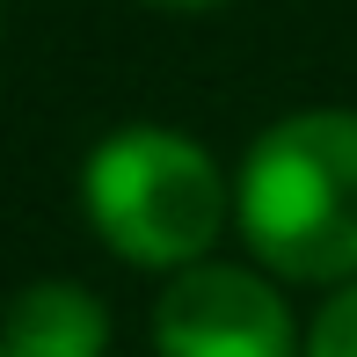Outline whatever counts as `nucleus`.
<instances>
[{"label": "nucleus", "mask_w": 357, "mask_h": 357, "mask_svg": "<svg viewBox=\"0 0 357 357\" xmlns=\"http://www.w3.org/2000/svg\"><path fill=\"white\" fill-rule=\"evenodd\" d=\"M8 357H109V306L73 278H37L0 314Z\"/></svg>", "instance_id": "4"}, {"label": "nucleus", "mask_w": 357, "mask_h": 357, "mask_svg": "<svg viewBox=\"0 0 357 357\" xmlns=\"http://www.w3.org/2000/svg\"><path fill=\"white\" fill-rule=\"evenodd\" d=\"M234 226L278 284L357 278V109H291L241 153Z\"/></svg>", "instance_id": "1"}, {"label": "nucleus", "mask_w": 357, "mask_h": 357, "mask_svg": "<svg viewBox=\"0 0 357 357\" xmlns=\"http://www.w3.org/2000/svg\"><path fill=\"white\" fill-rule=\"evenodd\" d=\"M80 212L117 263L175 278L190 263H212L219 234L234 226V183L190 132L124 124L80 160Z\"/></svg>", "instance_id": "2"}, {"label": "nucleus", "mask_w": 357, "mask_h": 357, "mask_svg": "<svg viewBox=\"0 0 357 357\" xmlns=\"http://www.w3.org/2000/svg\"><path fill=\"white\" fill-rule=\"evenodd\" d=\"M306 357H357V278L328 291L314 321H306Z\"/></svg>", "instance_id": "5"}, {"label": "nucleus", "mask_w": 357, "mask_h": 357, "mask_svg": "<svg viewBox=\"0 0 357 357\" xmlns=\"http://www.w3.org/2000/svg\"><path fill=\"white\" fill-rule=\"evenodd\" d=\"M153 8H219V0H153Z\"/></svg>", "instance_id": "6"}, {"label": "nucleus", "mask_w": 357, "mask_h": 357, "mask_svg": "<svg viewBox=\"0 0 357 357\" xmlns=\"http://www.w3.org/2000/svg\"><path fill=\"white\" fill-rule=\"evenodd\" d=\"M0 357H8V350H0Z\"/></svg>", "instance_id": "7"}, {"label": "nucleus", "mask_w": 357, "mask_h": 357, "mask_svg": "<svg viewBox=\"0 0 357 357\" xmlns=\"http://www.w3.org/2000/svg\"><path fill=\"white\" fill-rule=\"evenodd\" d=\"M160 357H306V328L291 321L270 270L190 263L153 299Z\"/></svg>", "instance_id": "3"}]
</instances>
